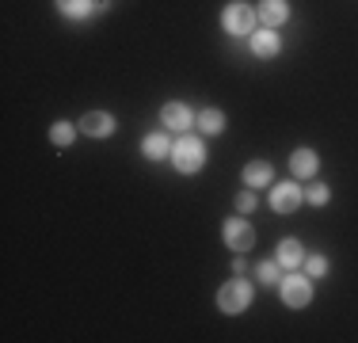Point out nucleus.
Instances as JSON below:
<instances>
[{
    "label": "nucleus",
    "instance_id": "f257e3e1",
    "mask_svg": "<svg viewBox=\"0 0 358 343\" xmlns=\"http://www.w3.org/2000/svg\"><path fill=\"white\" fill-rule=\"evenodd\" d=\"M206 141L202 137H194V134H179L176 137V145H172V164L179 176H199L202 168H206Z\"/></svg>",
    "mask_w": 358,
    "mask_h": 343
},
{
    "label": "nucleus",
    "instance_id": "f03ea898",
    "mask_svg": "<svg viewBox=\"0 0 358 343\" xmlns=\"http://www.w3.org/2000/svg\"><path fill=\"white\" fill-rule=\"evenodd\" d=\"M255 8H248L244 0H229L225 8H221V27L225 34H233V38H244V34L255 31Z\"/></svg>",
    "mask_w": 358,
    "mask_h": 343
},
{
    "label": "nucleus",
    "instance_id": "7ed1b4c3",
    "mask_svg": "<svg viewBox=\"0 0 358 343\" xmlns=\"http://www.w3.org/2000/svg\"><path fill=\"white\" fill-rule=\"evenodd\" d=\"M278 294H282L286 309H305L313 302V279L305 271H289V274H282V282H278Z\"/></svg>",
    "mask_w": 358,
    "mask_h": 343
},
{
    "label": "nucleus",
    "instance_id": "20e7f679",
    "mask_svg": "<svg viewBox=\"0 0 358 343\" xmlns=\"http://www.w3.org/2000/svg\"><path fill=\"white\" fill-rule=\"evenodd\" d=\"M248 305H252V282H244L241 274H236V279H229L225 286L217 290V309H221V313L241 316Z\"/></svg>",
    "mask_w": 358,
    "mask_h": 343
},
{
    "label": "nucleus",
    "instance_id": "39448f33",
    "mask_svg": "<svg viewBox=\"0 0 358 343\" xmlns=\"http://www.w3.org/2000/svg\"><path fill=\"white\" fill-rule=\"evenodd\" d=\"M267 202H271V210H275V214H294L297 206L305 202V187L297 183V179H289V183H275V187H271V195H267Z\"/></svg>",
    "mask_w": 358,
    "mask_h": 343
},
{
    "label": "nucleus",
    "instance_id": "423d86ee",
    "mask_svg": "<svg viewBox=\"0 0 358 343\" xmlns=\"http://www.w3.org/2000/svg\"><path fill=\"white\" fill-rule=\"evenodd\" d=\"M160 122H164V130H176V134H191V126H194V111L187 107V103H164L160 107Z\"/></svg>",
    "mask_w": 358,
    "mask_h": 343
},
{
    "label": "nucleus",
    "instance_id": "0eeeda50",
    "mask_svg": "<svg viewBox=\"0 0 358 343\" xmlns=\"http://www.w3.org/2000/svg\"><path fill=\"white\" fill-rule=\"evenodd\" d=\"M221 237H225V244L233 248V252H248L255 244V229L244 218H229L225 225H221Z\"/></svg>",
    "mask_w": 358,
    "mask_h": 343
},
{
    "label": "nucleus",
    "instance_id": "6e6552de",
    "mask_svg": "<svg viewBox=\"0 0 358 343\" xmlns=\"http://www.w3.org/2000/svg\"><path fill=\"white\" fill-rule=\"evenodd\" d=\"M248 38H252V42H248L252 54L259 57V62H271V57L282 54V38H278V31H275V27H259V31H252Z\"/></svg>",
    "mask_w": 358,
    "mask_h": 343
},
{
    "label": "nucleus",
    "instance_id": "1a4fd4ad",
    "mask_svg": "<svg viewBox=\"0 0 358 343\" xmlns=\"http://www.w3.org/2000/svg\"><path fill=\"white\" fill-rule=\"evenodd\" d=\"M57 12H62L65 20H73V23H88L92 15L107 12V4L103 0H57Z\"/></svg>",
    "mask_w": 358,
    "mask_h": 343
},
{
    "label": "nucleus",
    "instance_id": "9d476101",
    "mask_svg": "<svg viewBox=\"0 0 358 343\" xmlns=\"http://www.w3.org/2000/svg\"><path fill=\"white\" fill-rule=\"evenodd\" d=\"M289 172H294V179H313L320 172V157L309 145H301V149L289 153Z\"/></svg>",
    "mask_w": 358,
    "mask_h": 343
},
{
    "label": "nucleus",
    "instance_id": "9b49d317",
    "mask_svg": "<svg viewBox=\"0 0 358 343\" xmlns=\"http://www.w3.org/2000/svg\"><path fill=\"white\" fill-rule=\"evenodd\" d=\"M244 187H252V191H263L267 183H275V168H271V160H248L241 172Z\"/></svg>",
    "mask_w": 358,
    "mask_h": 343
},
{
    "label": "nucleus",
    "instance_id": "f8f14e48",
    "mask_svg": "<svg viewBox=\"0 0 358 343\" xmlns=\"http://www.w3.org/2000/svg\"><path fill=\"white\" fill-rule=\"evenodd\" d=\"M255 20L263 23V27H282L289 20V4L286 0H259V8H255Z\"/></svg>",
    "mask_w": 358,
    "mask_h": 343
},
{
    "label": "nucleus",
    "instance_id": "ddd939ff",
    "mask_svg": "<svg viewBox=\"0 0 358 343\" xmlns=\"http://www.w3.org/2000/svg\"><path fill=\"white\" fill-rule=\"evenodd\" d=\"M80 130L88 137H110L118 130V122H115V115H107V111H88V115L80 118Z\"/></svg>",
    "mask_w": 358,
    "mask_h": 343
},
{
    "label": "nucleus",
    "instance_id": "4468645a",
    "mask_svg": "<svg viewBox=\"0 0 358 343\" xmlns=\"http://www.w3.org/2000/svg\"><path fill=\"white\" fill-rule=\"evenodd\" d=\"M141 153H145V160H164V157H172V137H168V130L145 134V137H141Z\"/></svg>",
    "mask_w": 358,
    "mask_h": 343
},
{
    "label": "nucleus",
    "instance_id": "2eb2a0df",
    "mask_svg": "<svg viewBox=\"0 0 358 343\" xmlns=\"http://www.w3.org/2000/svg\"><path fill=\"white\" fill-rule=\"evenodd\" d=\"M305 255H309V252H305V244H301V240H297V237H286L282 244H278V255H275V260L282 263L286 271H301Z\"/></svg>",
    "mask_w": 358,
    "mask_h": 343
},
{
    "label": "nucleus",
    "instance_id": "dca6fc26",
    "mask_svg": "<svg viewBox=\"0 0 358 343\" xmlns=\"http://www.w3.org/2000/svg\"><path fill=\"white\" fill-rule=\"evenodd\" d=\"M194 126H199L202 134H221L225 130V111L221 107H202L199 115H194Z\"/></svg>",
    "mask_w": 358,
    "mask_h": 343
},
{
    "label": "nucleus",
    "instance_id": "f3484780",
    "mask_svg": "<svg viewBox=\"0 0 358 343\" xmlns=\"http://www.w3.org/2000/svg\"><path fill=\"white\" fill-rule=\"evenodd\" d=\"M50 141H54L57 149H69V145L76 141V126L65 122V118H57V122L50 126Z\"/></svg>",
    "mask_w": 358,
    "mask_h": 343
},
{
    "label": "nucleus",
    "instance_id": "a211bd4d",
    "mask_svg": "<svg viewBox=\"0 0 358 343\" xmlns=\"http://www.w3.org/2000/svg\"><path fill=\"white\" fill-rule=\"evenodd\" d=\"M328 267H331V263H328V255H324V252H309V255H305V263H301V271L309 274V279H328Z\"/></svg>",
    "mask_w": 358,
    "mask_h": 343
},
{
    "label": "nucleus",
    "instance_id": "6ab92c4d",
    "mask_svg": "<svg viewBox=\"0 0 358 343\" xmlns=\"http://www.w3.org/2000/svg\"><path fill=\"white\" fill-rule=\"evenodd\" d=\"M255 274H259L263 286H278V282H282V263H278V260H263V263H255Z\"/></svg>",
    "mask_w": 358,
    "mask_h": 343
},
{
    "label": "nucleus",
    "instance_id": "aec40b11",
    "mask_svg": "<svg viewBox=\"0 0 358 343\" xmlns=\"http://www.w3.org/2000/svg\"><path fill=\"white\" fill-rule=\"evenodd\" d=\"M305 202L309 206H328L331 202V187L328 183H309L305 187Z\"/></svg>",
    "mask_w": 358,
    "mask_h": 343
},
{
    "label": "nucleus",
    "instance_id": "412c9836",
    "mask_svg": "<svg viewBox=\"0 0 358 343\" xmlns=\"http://www.w3.org/2000/svg\"><path fill=\"white\" fill-rule=\"evenodd\" d=\"M255 206H259V199H255V191H252V187H244V191L236 195V210H241V214H252Z\"/></svg>",
    "mask_w": 358,
    "mask_h": 343
},
{
    "label": "nucleus",
    "instance_id": "4be33fe9",
    "mask_svg": "<svg viewBox=\"0 0 358 343\" xmlns=\"http://www.w3.org/2000/svg\"><path fill=\"white\" fill-rule=\"evenodd\" d=\"M244 271H248V260H244V255L236 252V255H233V274H244Z\"/></svg>",
    "mask_w": 358,
    "mask_h": 343
}]
</instances>
